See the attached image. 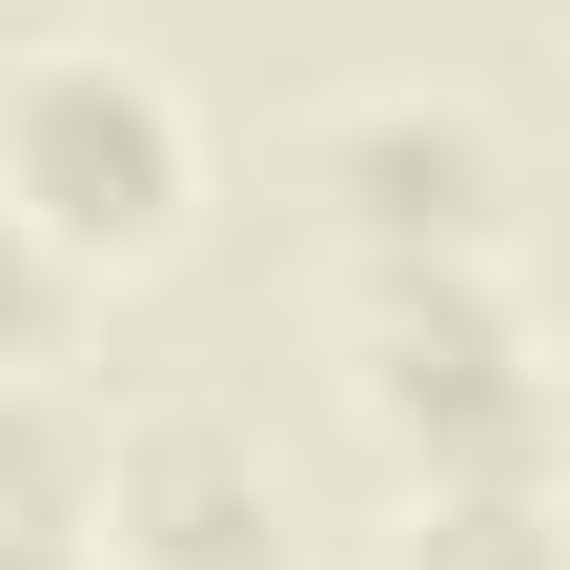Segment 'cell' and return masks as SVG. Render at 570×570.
I'll return each mask as SVG.
<instances>
[{"label": "cell", "instance_id": "ba28073f", "mask_svg": "<svg viewBox=\"0 0 570 570\" xmlns=\"http://www.w3.org/2000/svg\"><path fill=\"white\" fill-rule=\"evenodd\" d=\"M0 570H102V530H0Z\"/></svg>", "mask_w": 570, "mask_h": 570}, {"label": "cell", "instance_id": "52a82bcc", "mask_svg": "<svg viewBox=\"0 0 570 570\" xmlns=\"http://www.w3.org/2000/svg\"><path fill=\"white\" fill-rule=\"evenodd\" d=\"M61 326H82V265L0 204V367H61Z\"/></svg>", "mask_w": 570, "mask_h": 570}, {"label": "cell", "instance_id": "6da1fadb", "mask_svg": "<svg viewBox=\"0 0 570 570\" xmlns=\"http://www.w3.org/2000/svg\"><path fill=\"white\" fill-rule=\"evenodd\" d=\"M346 407L407 489H489V469H570V387L510 265H387L346 285Z\"/></svg>", "mask_w": 570, "mask_h": 570}, {"label": "cell", "instance_id": "8992f818", "mask_svg": "<svg viewBox=\"0 0 570 570\" xmlns=\"http://www.w3.org/2000/svg\"><path fill=\"white\" fill-rule=\"evenodd\" d=\"M82 407H61V367H0V530H82Z\"/></svg>", "mask_w": 570, "mask_h": 570}, {"label": "cell", "instance_id": "5b68a950", "mask_svg": "<svg viewBox=\"0 0 570 570\" xmlns=\"http://www.w3.org/2000/svg\"><path fill=\"white\" fill-rule=\"evenodd\" d=\"M387 570H570V469H489V489H407Z\"/></svg>", "mask_w": 570, "mask_h": 570}, {"label": "cell", "instance_id": "277c9868", "mask_svg": "<svg viewBox=\"0 0 570 570\" xmlns=\"http://www.w3.org/2000/svg\"><path fill=\"white\" fill-rule=\"evenodd\" d=\"M82 530H102V570H306L265 428H225V407H122L82 469Z\"/></svg>", "mask_w": 570, "mask_h": 570}, {"label": "cell", "instance_id": "3957f363", "mask_svg": "<svg viewBox=\"0 0 570 570\" xmlns=\"http://www.w3.org/2000/svg\"><path fill=\"white\" fill-rule=\"evenodd\" d=\"M285 184H306V225L346 245V285L387 265H510V142H489V102L449 82H346L285 122Z\"/></svg>", "mask_w": 570, "mask_h": 570}, {"label": "cell", "instance_id": "7a4b0ae2", "mask_svg": "<svg viewBox=\"0 0 570 570\" xmlns=\"http://www.w3.org/2000/svg\"><path fill=\"white\" fill-rule=\"evenodd\" d=\"M0 204H21L82 285H142L204 225V102L142 41H21L0 61Z\"/></svg>", "mask_w": 570, "mask_h": 570}]
</instances>
